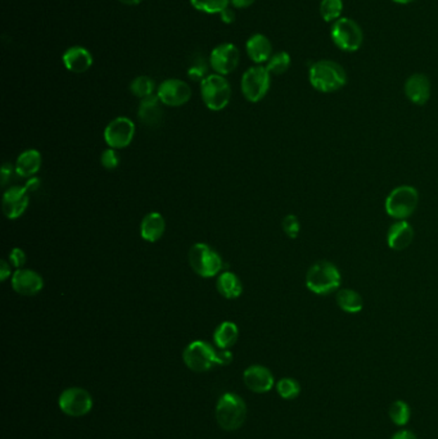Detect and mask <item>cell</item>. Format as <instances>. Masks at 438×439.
I'll list each match as a JSON object with an SVG mask.
<instances>
[{
	"label": "cell",
	"mask_w": 438,
	"mask_h": 439,
	"mask_svg": "<svg viewBox=\"0 0 438 439\" xmlns=\"http://www.w3.org/2000/svg\"><path fill=\"white\" fill-rule=\"evenodd\" d=\"M11 275H13V274H12L11 265H9L6 260L1 261V262H0V280H1V282H6Z\"/></svg>",
	"instance_id": "obj_37"
},
{
	"label": "cell",
	"mask_w": 438,
	"mask_h": 439,
	"mask_svg": "<svg viewBox=\"0 0 438 439\" xmlns=\"http://www.w3.org/2000/svg\"><path fill=\"white\" fill-rule=\"evenodd\" d=\"M186 365L195 372H205L211 370L215 365H221L220 350L203 341H194L191 343L183 353Z\"/></svg>",
	"instance_id": "obj_7"
},
{
	"label": "cell",
	"mask_w": 438,
	"mask_h": 439,
	"mask_svg": "<svg viewBox=\"0 0 438 439\" xmlns=\"http://www.w3.org/2000/svg\"><path fill=\"white\" fill-rule=\"evenodd\" d=\"M101 164L108 171H113L119 167L120 156L117 149L108 148L101 155Z\"/></svg>",
	"instance_id": "obj_35"
},
{
	"label": "cell",
	"mask_w": 438,
	"mask_h": 439,
	"mask_svg": "<svg viewBox=\"0 0 438 439\" xmlns=\"http://www.w3.org/2000/svg\"><path fill=\"white\" fill-rule=\"evenodd\" d=\"M60 409L70 417H84L93 407V398L82 388H68L60 395Z\"/></svg>",
	"instance_id": "obj_11"
},
{
	"label": "cell",
	"mask_w": 438,
	"mask_h": 439,
	"mask_svg": "<svg viewBox=\"0 0 438 439\" xmlns=\"http://www.w3.org/2000/svg\"><path fill=\"white\" fill-rule=\"evenodd\" d=\"M239 51L234 44H220L216 46L210 55V65L216 74H229L238 67Z\"/></svg>",
	"instance_id": "obj_15"
},
{
	"label": "cell",
	"mask_w": 438,
	"mask_h": 439,
	"mask_svg": "<svg viewBox=\"0 0 438 439\" xmlns=\"http://www.w3.org/2000/svg\"><path fill=\"white\" fill-rule=\"evenodd\" d=\"M13 170H15V169H13L12 164H3V167H1V185H7V183L9 181V179H11V175H12V171H13Z\"/></svg>",
	"instance_id": "obj_38"
},
{
	"label": "cell",
	"mask_w": 438,
	"mask_h": 439,
	"mask_svg": "<svg viewBox=\"0 0 438 439\" xmlns=\"http://www.w3.org/2000/svg\"><path fill=\"white\" fill-rule=\"evenodd\" d=\"M166 221L158 212H150L143 217L141 223V237L148 243H156L164 237Z\"/></svg>",
	"instance_id": "obj_21"
},
{
	"label": "cell",
	"mask_w": 438,
	"mask_h": 439,
	"mask_svg": "<svg viewBox=\"0 0 438 439\" xmlns=\"http://www.w3.org/2000/svg\"><path fill=\"white\" fill-rule=\"evenodd\" d=\"M231 0H191L192 6L197 11L208 13V15H215L221 13L225 8H228Z\"/></svg>",
	"instance_id": "obj_29"
},
{
	"label": "cell",
	"mask_w": 438,
	"mask_h": 439,
	"mask_svg": "<svg viewBox=\"0 0 438 439\" xmlns=\"http://www.w3.org/2000/svg\"><path fill=\"white\" fill-rule=\"evenodd\" d=\"M282 228L288 238L296 239L301 231V223L296 215H287L283 218Z\"/></svg>",
	"instance_id": "obj_34"
},
{
	"label": "cell",
	"mask_w": 438,
	"mask_h": 439,
	"mask_svg": "<svg viewBox=\"0 0 438 439\" xmlns=\"http://www.w3.org/2000/svg\"><path fill=\"white\" fill-rule=\"evenodd\" d=\"M418 202L419 193L414 186L400 185L387 195L385 209L394 220H406L416 212Z\"/></svg>",
	"instance_id": "obj_3"
},
{
	"label": "cell",
	"mask_w": 438,
	"mask_h": 439,
	"mask_svg": "<svg viewBox=\"0 0 438 439\" xmlns=\"http://www.w3.org/2000/svg\"><path fill=\"white\" fill-rule=\"evenodd\" d=\"M231 4L236 8H247L252 6L255 0H231Z\"/></svg>",
	"instance_id": "obj_42"
},
{
	"label": "cell",
	"mask_w": 438,
	"mask_h": 439,
	"mask_svg": "<svg viewBox=\"0 0 438 439\" xmlns=\"http://www.w3.org/2000/svg\"><path fill=\"white\" fill-rule=\"evenodd\" d=\"M41 185V183H40V180L37 179V178H30V179L27 180V183H26V185H25V189L30 193H35L37 189L40 188Z\"/></svg>",
	"instance_id": "obj_40"
},
{
	"label": "cell",
	"mask_w": 438,
	"mask_h": 439,
	"mask_svg": "<svg viewBox=\"0 0 438 439\" xmlns=\"http://www.w3.org/2000/svg\"><path fill=\"white\" fill-rule=\"evenodd\" d=\"M220 17H221V21L224 23H226V25H229V23L234 22V20H236V12L231 9V8H225L223 12L220 13Z\"/></svg>",
	"instance_id": "obj_39"
},
{
	"label": "cell",
	"mask_w": 438,
	"mask_h": 439,
	"mask_svg": "<svg viewBox=\"0 0 438 439\" xmlns=\"http://www.w3.org/2000/svg\"><path fill=\"white\" fill-rule=\"evenodd\" d=\"M155 88H156L155 81L148 76H139L130 85L131 93L134 94L135 97L141 98V99H146V98L153 96Z\"/></svg>",
	"instance_id": "obj_28"
},
{
	"label": "cell",
	"mask_w": 438,
	"mask_h": 439,
	"mask_svg": "<svg viewBox=\"0 0 438 439\" xmlns=\"http://www.w3.org/2000/svg\"><path fill=\"white\" fill-rule=\"evenodd\" d=\"M29 195L30 194L25 186H12L7 189L1 201V209L6 217L9 220H17L22 216L30 203Z\"/></svg>",
	"instance_id": "obj_13"
},
{
	"label": "cell",
	"mask_w": 438,
	"mask_h": 439,
	"mask_svg": "<svg viewBox=\"0 0 438 439\" xmlns=\"http://www.w3.org/2000/svg\"><path fill=\"white\" fill-rule=\"evenodd\" d=\"M247 415L245 403L239 395L233 393L224 395L216 406V420L224 431L233 432L245 423Z\"/></svg>",
	"instance_id": "obj_4"
},
{
	"label": "cell",
	"mask_w": 438,
	"mask_h": 439,
	"mask_svg": "<svg viewBox=\"0 0 438 439\" xmlns=\"http://www.w3.org/2000/svg\"><path fill=\"white\" fill-rule=\"evenodd\" d=\"M104 142L113 149L129 147L135 136V124L129 117H117L104 129Z\"/></svg>",
	"instance_id": "obj_10"
},
{
	"label": "cell",
	"mask_w": 438,
	"mask_h": 439,
	"mask_svg": "<svg viewBox=\"0 0 438 439\" xmlns=\"http://www.w3.org/2000/svg\"><path fill=\"white\" fill-rule=\"evenodd\" d=\"M389 417L392 420V423L399 426L406 425L410 420V407L406 402L404 401H394L391 407H389Z\"/></svg>",
	"instance_id": "obj_30"
},
{
	"label": "cell",
	"mask_w": 438,
	"mask_h": 439,
	"mask_svg": "<svg viewBox=\"0 0 438 439\" xmlns=\"http://www.w3.org/2000/svg\"><path fill=\"white\" fill-rule=\"evenodd\" d=\"M414 235V229L406 220H397L388 230L387 244L392 251L401 252L413 243Z\"/></svg>",
	"instance_id": "obj_17"
},
{
	"label": "cell",
	"mask_w": 438,
	"mask_h": 439,
	"mask_svg": "<svg viewBox=\"0 0 438 439\" xmlns=\"http://www.w3.org/2000/svg\"><path fill=\"white\" fill-rule=\"evenodd\" d=\"M26 261H27V256L25 254V251L21 248H13L9 254V262L13 268L20 270L23 268V266L26 265Z\"/></svg>",
	"instance_id": "obj_36"
},
{
	"label": "cell",
	"mask_w": 438,
	"mask_h": 439,
	"mask_svg": "<svg viewBox=\"0 0 438 439\" xmlns=\"http://www.w3.org/2000/svg\"><path fill=\"white\" fill-rule=\"evenodd\" d=\"M157 97L160 98L162 105L167 107H181L189 102L192 90L186 81L170 79L158 86Z\"/></svg>",
	"instance_id": "obj_12"
},
{
	"label": "cell",
	"mask_w": 438,
	"mask_h": 439,
	"mask_svg": "<svg viewBox=\"0 0 438 439\" xmlns=\"http://www.w3.org/2000/svg\"><path fill=\"white\" fill-rule=\"evenodd\" d=\"M247 54L255 63H264L271 58L273 46L268 37L262 34H256L248 39L245 44Z\"/></svg>",
	"instance_id": "obj_23"
},
{
	"label": "cell",
	"mask_w": 438,
	"mask_h": 439,
	"mask_svg": "<svg viewBox=\"0 0 438 439\" xmlns=\"http://www.w3.org/2000/svg\"><path fill=\"white\" fill-rule=\"evenodd\" d=\"M201 96L208 110L223 111L231 102V84L221 74H208L201 82Z\"/></svg>",
	"instance_id": "obj_6"
},
{
	"label": "cell",
	"mask_w": 438,
	"mask_h": 439,
	"mask_svg": "<svg viewBox=\"0 0 438 439\" xmlns=\"http://www.w3.org/2000/svg\"><path fill=\"white\" fill-rule=\"evenodd\" d=\"M12 288L17 294H21L25 297L37 296L44 288V279L40 274H37L34 270L29 268H20L15 270L11 279Z\"/></svg>",
	"instance_id": "obj_14"
},
{
	"label": "cell",
	"mask_w": 438,
	"mask_h": 439,
	"mask_svg": "<svg viewBox=\"0 0 438 439\" xmlns=\"http://www.w3.org/2000/svg\"><path fill=\"white\" fill-rule=\"evenodd\" d=\"M290 55L287 52H279L271 55V58L269 60L268 70L270 74H282L290 68Z\"/></svg>",
	"instance_id": "obj_31"
},
{
	"label": "cell",
	"mask_w": 438,
	"mask_h": 439,
	"mask_svg": "<svg viewBox=\"0 0 438 439\" xmlns=\"http://www.w3.org/2000/svg\"><path fill=\"white\" fill-rule=\"evenodd\" d=\"M394 3H399V4H408V3H413L414 0H392Z\"/></svg>",
	"instance_id": "obj_44"
},
{
	"label": "cell",
	"mask_w": 438,
	"mask_h": 439,
	"mask_svg": "<svg viewBox=\"0 0 438 439\" xmlns=\"http://www.w3.org/2000/svg\"><path fill=\"white\" fill-rule=\"evenodd\" d=\"M119 1L127 4V6H138V4H141L143 0H119Z\"/></svg>",
	"instance_id": "obj_43"
},
{
	"label": "cell",
	"mask_w": 438,
	"mask_h": 439,
	"mask_svg": "<svg viewBox=\"0 0 438 439\" xmlns=\"http://www.w3.org/2000/svg\"><path fill=\"white\" fill-rule=\"evenodd\" d=\"M208 66L206 60L202 57H195V60L192 62L191 67L188 70V77L193 81H203L207 76Z\"/></svg>",
	"instance_id": "obj_33"
},
{
	"label": "cell",
	"mask_w": 438,
	"mask_h": 439,
	"mask_svg": "<svg viewBox=\"0 0 438 439\" xmlns=\"http://www.w3.org/2000/svg\"><path fill=\"white\" fill-rule=\"evenodd\" d=\"M41 167V155L37 149H27L15 161V171L18 176L30 179L37 175Z\"/></svg>",
	"instance_id": "obj_22"
},
{
	"label": "cell",
	"mask_w": 438,
	"mask_h": 439,
	"mask_svg": "<svg viewBox=\"0 0 438 439\" xmlns=\"http://www.w3.org/2000/svg\"><path fill=\"white\" fill-rule=\"evenodd\" d=\"M309 80L314 89L320 93H333L347 82V74L341 65L333 60H319L309 71Z\"/></svg>",
	"instance_id": "obj_2"
},
{
	"label": "cell",
	"mask_w": 438,
	"mask_h": 439,
	"mask_svg": "<svg viewBox=\"0 0 438 439\" xmlns=\"http://www.w3.org/2000/svg\"><path fill=\"white\" fill-rule=\"evenodd\" d=\"M392 439H418L416 434L410 431H400L394 434Z\"/></svg>",
	"instance_id": "obj_41"
},
{
	"label": "cell",
	"mask_w": 438,
	"mask_h": 439,
	"mask_svg": "<svg viewBox=\"0 0 438 439\" xmlns=\"http://www.w3.org/2000/svg\"><path fill=\"white\" fill-rule=\"evenodd\" d=\"M343 11L342 0H321L320 3V15L327 22H335L341 18Z\"/></svg>",
	"instance_id": "obj_27"
},
{
	"label": "cell",
	"mask_w": 438,
	"mask_h": 439,
	"mask_svg": "<svg viewBox=\"0 0 438 439\" xmlns=\"http://www.w3.org/2000/svg\"><path fill=\"white\" fill-rule=\"evenodd\" d=\"M342 276L338 268L330 261H318L306 274V287L318 296H329L340 291Z\"/></svg>",
	"instance_id": "obj_1"
},
{
	"label": "cell",
	"mask_w": 438,
	"mask_h": 439,
	"mask_svg": "<svg viewBox=\"0 0 438 439\" xmlns=\"http://www.w3.org/2000/svg\"><path fill=\"white\" fill-rule=\"evenodd\" d=\"M242 93L245 99L251 103H257L262 100L270 89V72L266 67L256 66L245 71L242 82Z\"/></svg>",
	"instance_id": "obj_9"
},
{
	"label": "cell",
	"mask_w": 438,
	"mask_h": 439,
	"mask_svg": "<svg viewBox=\"0 0 438 439\" xmlns=\"http://www.w3.org/2000/svg\"><path fill=\"white\" fill-rule=\"evenodd\" d=\"M332 40L343 52H356L364 41V34L361 27L354 20L341 17L333 22L330 31Z\"/></svg>",
	"instance_id": "obj_8"
},
{
	"label": "cell",
	"mask_w": 438,
	"mask_h": 439,
	"mask_svg": "<svg viewBox=\"0 0 438 439\" xmlns=\"http://www.w3.org/2000/svg\"><path fill=\"white\" fill-rule=\"evenodd\" d=\"M245 384L255 393H266L274 386V376L268 367L253 365L243 374Z\"/></svg>",
	"instance_id": "obj_16"
},
{
	"label": "cell",
	"mask_w": 438,
	"mask_h": 439,
	"mask_svg": "<svg viewBox=\"0 0 438 439\" xmlns=\"http://www.w3.org/2000/svg\"><path fill=\"white\" fill-rule=\"evenodd\" d=\"M65 67L74 74H84L93 66V55L82 46L68 48L62 55Z\"/></svg>",
	"instance_id": "obj_19"
},
{
	"label": "cell",
	"mask_w": 438,
	"mask_h": 439,
	"mask_svg": "<svg viewBox=\"0 0 438 439\" xmlns=\"http://www.w3.org/2000/svg\"><path fill=\"white\" fill-rule=\"evenodd\" d=\"M335 301L343 313H359L364 308V299L361 294L351 288H343L337 291Z\"/></svg>",
	"instance_id": "obj_25"
},
{
	"label": "cell",
	"mask_w": 438,
	"mask_h": 439,
	"mask_svg": "<svg viewBox=\"0 0 438 439\" xmlns=\"http://www.w3.org/2000/svg\"><path fill=\"white\" fill-rule=\"evenodd\" d=\"M189 263L194 273L201 277L220 275L224 268L221 256L205 243H195L189 251Z\"/></svg>",
	"instance_id": "obj_5"
},
{
	"label": "cell",
	"mask_w": 438,
	"mask_h": 439,
	"mask_svg": "<svg viewBox=\"0 0 438 439\" xmlns=\"http://www.w3.org/2000/svg\"><path fill=\"white\" fill-rule=\"evenodd\" d=\"M217 291L226 299H236L243 293V284L236 274L231 271H223L217 276L216 282Z\"/></svg>",
	"instance_id": "obj_24"
},
{
	"label": "cell",
	"mask_w": 438,
	"mask_h": 439,
	"mask_svg": "<svg viewBox=\"0 0 438 439\" xmlns=\"http://www.w3.org/2000/svg\"><path fill=\"white\" fill-rule=\"evenodd\" d=\"M276 391L279 395L284 398V400H293L296 398L299 392H301V388L299 384L295 379H290V378H284L281 380L276 386Z\"/></svg>",
	"instance_id": "obj_32"
},
{
	"label": "cell",
	"mask_w": 438,
	"mask_h": 439,
	"mask_svg": "<svg viewBox=\"0 0 438 439\" xmlns=\"http://www.w3.org/2000/svg\"><path fill=\"white\" fill-rule=\"evenodd\" d=\"M161 100L157 96L141 99L139 110H138V117L141 119V124L148 127H157L162 121V107Z\"/></svg>",
	"instance_id": "obj_20"
},
{
	"label": "cell",
	"mask_w": 438,
	"mask_h": 439,
	"mask_svg": "<svg viewBox=\"0 0 438 439\" xmlns=\"http://www.w3.org/2000/svg\"><path fill=\"white\" fill-rule=\"evenodd\" d=\"M405 94L411 103L424 105L431 97V81L423 74H414L405 82Z\"/></svg>",
	"instance_id": "obj_18"
},
{
	"label": "cell",
	"mask_w": 438,
	"mask_h": 439,
	"mask_svg": "<svg viewBox=\"0 0 438 439\" xmlns=\"http://www.w3.org/2000/svg\"><path fill=\"white\" fill-rule=\"evenodd\" d=\"M239 329L231 321H224L214 333V341L220 350H229L238 341Z\"/></svg>",
	"instance_id": "obj_26"
}]
</instances>
